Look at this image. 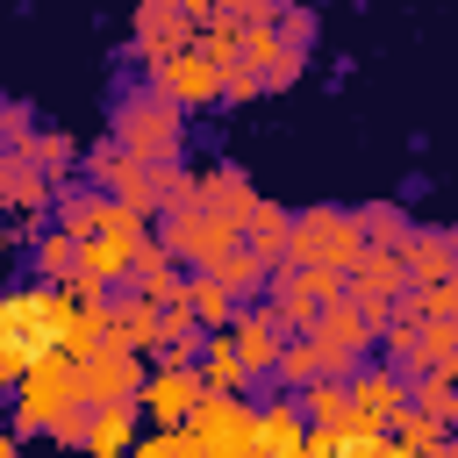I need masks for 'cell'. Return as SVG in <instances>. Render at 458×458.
<instances>
[{
	"mask_svg": "<svg viewBox=\"0 0 458 458\" xmlns=\"http://www.w3.org/2000/svg\"><path fill=\"white\" fill-rule=\"evenodd\" d=\"M107 143H114L129 165L165 172V165H179V150H186V122H179V107H172L165 93L136 86V93L114 100V114H107Z\"/></svg>",
	"mask_w": 458,
	"mask_h": 458,
	"instance_id": "1",
	"label": "cell"
},
{
	"mask_svg": "<svg viewBox=\"0 0 458 458\" xmlns=\"http://www.w3.org/2000/svg\"><path fill=\"white\" fill-rule=\"evenodd\" d=\"M358 229H351V208H329V200H315V208H293L286 215V265L293 272H329V279H344L351 265H358Z\"/></svg>",
	"mask_w": 458,
	"mask_h": 458,
	"instance_id": "2",
	"label": "cell"
},
{
	"mask_svg": "<svg viewBox=\"0 0 458 458\" xmlns=\"http://www.w3.org/2000/svg\"><path fill=\"white\" fill-rule=\"evenodd\" d=\"M64 315H72V293L64 286H14V293H0V336H7V351L21 365H36V358L57 351Z\"/></svg>",
	"mask_w": 458,
	"mask_h": 458,
	"instance_id": "3",
	"label": "cell"
},
{
	"mask_svg": "<svg viewBox=\"0 0 458 458\" xmlns=\"http://www.w3.org/2000/svg\"><path fill=\"white\" fill-rule=\"evenodd\" d=\"M179 444H186L193 458H258V408H250L243 394H208V401L186 415Z\"/></svg>",
	"mask_w": 458,
	"mask_h": 458,
	"instance_id": "4",
	"label": "cell"
},
{
	"mask_svg": "<svg viewBox=\"0 0 458 458\" xmlns=\"http://www.w3.org/2000/svg\"><path fill=\"white\" fill-rule=\"evenodd\" d=\"M64 408H79V372H72V358H36V365H21V379H14V429L7 437H43Z\"/></svg>",
	"mask_w": 458,
	"mask_h": 458,
	"instance_id": "5",
	"label": "cell"
},
{
	"mask_svg": "<svg viewBox=\"0 0 458 458\" xmlns=\"http://www.w3.org/2000/svg\"><path fill=\"white\" fill-rule=\"evenodd\" d=\"M150 236H157V250H165L179 272H215V265L236 250V229L215 222V215H200V208H165Z\"/></svg>",
	"mask_w": 458,
	"mask_h": 458,
	"instance_id": "6",
	"label": "cell"
},
{
	"mask_svg": "<svg viewBox=\"0 0 458 458\" xmlns=\"http://www.w3.org/2000/svg\"><path fill=\"white\" fill-rule=\"evenodd\" d=\"M265 308H272V322H279V336H308L315 329V315L329 308V301H344V279H329V272H293V265H279L272 279H265Z\"/></svg>",
	"mask_w": 458,
	"mask_h": 458,
	"instance_id": "7",
	"label": "cell"
},
{
	"mask_svg": "<svg viewBox=\"0 0 458 458\" xmlns=\"http://www.w3.org/2000/svg\"><path fill=\"white\" fill-rule=\"evenodd\" d=\"M72 372H79V408H129L150 365H143V358H129V351H114V344H100V351H93V358H79Z\"/></svg>",
	"mask_w": 458,
	"mask_h": 458,
	"instance_id": "8",
	"label": "cell"
},
{
	"mask_svg": "<svg viewBox=\"0 0 458 458\" xmlns=\"http://www.w3.org/2000/svg\"><path fill=\"white\" fill-rule=\"evenodd\" d=\"M150 93H165L179 114H186V107H215V100H222V72L186 43V50H172V57L150 64Z\"/></svg>",
	"mask_w": 458,
	"mask_h": 458,
	"instance_id": "9",
	"label": "cell"
},
{
	"mask_svg": "<svg viewBox=\"0 0 458 458\" xmlns=\"http://www.w3.org/2000/svg\"><path fill=\"white\" fill-rule=\"evenodd\" d=\"M229 351H236V365H243V379H272V358H279V322H272V308L265 301H250V308H236L229 315Z\"/></svg>",
	"mask_w": 458,
	"mask_h": 458,
	"instance_id": "10",
	"label": "cell"
},
{
	"mask_svg": "<svg viewBox=\"0 0 458 458\" xmlns=\"http://www.w3.org/2000/svg\"><path fill=\"white\" fill-rule=\"evenodd\" d=\"M200 401H208V394H200V379H193V372H165V365H150L129 408H143L157 429H186V415H193Z\"/></svg>",
	"mask_w": 458,
	"mask_h": 458,
	"instance_id": "11",
	"label": "cell"
},
{
	"mask_svg": "<svg viewBox=\"0 0 458 458\" xmlns=\"http://www.w3.org/2000/svg\"><path fill=\"white\" fill-rule=\"evenodd\" d=\"M344 401H351L358 429H386V422L408 408V379L386 372V365H358V372L344 379Z\"/></svg>",
	"mask_w": 458,
	"mask_h": 458,
	"instance_id": "12",
	"label": "cell"
},
{
	"mask_svg": "<svg viewBox=\"0 0 458 458\" xmlns=\"http://www.w3.org/2000/svg\"><path fill=\"white\" fill-rule=\"evenodd\" d=\"M129 29H136V36H129V57H143V64H157V57H172V50H186V43H193V29H186V7H179V0H143Z\"/></svg>",
	"mask_w": 458,
	"mask_h": 458,
	"instance_id": "13",
	"label": "cell"
},
{
	"mask_svg": "<svg viewBox=\"0 0 458 458\" xmlns=\"http://www.w3.org/2000/svg\"><path fill=\"white\" fill-rule=\"evenodd\" d=\"M129 301H143V308H157V315H179V293H186V272L157 250V236L136 250V265H129Z\"/></svg>",
	"mask_w": 458,
	"mask_h": 458,
	"instance_id": "14",
	"label": "cell"
},
{
	"mask_svg": "<svg viewBox=\"0 0 458 458\" xmlns=\"http://www.w3.org/2000/svg\"><path fill=\"white\" fill-rule=\"evenodd\" d=\"M401 272L408 286H429V279H458V236L437 229V222H415L408 243H401Z\"/></svg>",
	"mask_w": 458,
	"mask_h": 458,
	"instance_id": "15",
	"label": "cell"
},
{
	"mask_svg": "<svg viewBox=\"0 0 458 458\" xmlns=\"http://www.w3.org/2000/svg\"><path fill=\"white\" fill-rule=\"evenodd\" d=\"M50 200H57V186H50L21 150H7V157H0V215L36 222V215H50Z\"/></svg>",
	"mask_w": 458,
	"mask_h": 458,
	"instance_id": "16",
	"label": "cell"
},
{
	"mask_svg": "<svg viewBox=\"0 0 458 458\" xmlns=\"http://www.w3.org/2000/svg\"><path fill=\"white\" fill-rule=\"evenodd\" d=\"M236 243H243L265 272H279V265H286V208L258 193V200H250V215H243V229H236Z\"/></svg>",
	"mask_w": 458,
	"mask_h": 458,
	"instance_id": "17",
	"label": "cell"
},
{
	"mask_svg": "<svg viewBox=\"0 0 458 458\" xmlns=\"http://www.w3.org/2000/svg\"><path fill=\"white\" fill-rule=\"evenodd\" d=\"M157 322H165L157 308H143V301H129V293H122V301L107 293V344H114V351H129V358H150V344H157Z\"/></svg>",
	"mask_w": 458,
	"mask_h": 458,
	"instance_id": "18",
	"label": "cell"
},
{
	"mask_svg": "<svg viewBox=\"0 0 458 458\" xmlns=\"http://www.w3.org/2000/svg\"><path fill=\"white\" fill-rule=\"evenodd\" d=\"M293 408H301V422L322 429V437H351V429H358V415H351V401H344V379H315V386H301Z\"/></svg>",
	"mask_w": 458,
	"mask_h": 458,
	"instance_id": "19",
	"label": "cell"
},
{
	"mask_svg": "<svg viewBox=\"0 0 458 458\" xmlns=\"http://www.w3.org/2000/svg\"><path fill=\"white\" fill-rule=\"evenodd\" d=\"M129 444H136V408H86L79 458H129Z\"/></svg>",
	"mask_w": 458,
	"mask_h": 458,
	"instance_id": "20",
	"label": "cell"
},
{
	"mask_svg": "<svg viewBox=\"0 0 458 458\" xmlns=\"http://www.w3.org/2000/svg\"><path fill=\"white\" fill-rule=\"evenodd\" d=\"M351 229H358L365 250H401L415 222H408V208H394V200H365V208H351Z\"/></svg>",
	"mask_w": 458,
	"mask_h": 458,
	"instance_id": "21",
	"label": "cell"
},
{
	"mask_svg": "<svg viewBox=\"0 0 458 458\" xmlns=\"http://www.w3.org/2000/svg\"><path fill=\"white\" fill-rule=\"evenodd\" d=\"M301 444H308V422L293 401L258 408V458H301Z\"/></svg>",
	"mask_w": 458,
	"mask_h": 458,
	"instance_id": "22",
	"label": "cell"
},
{
	"mask_svg": "<svg viewBox=\"0 0 458 458\" xmlns=\"http://www.w3.org/2000/svg\"><path fill=\"white\" fill-rule=\"evenodd\" d=\"M200 344H208V329H200L193 315H165V322H157V344H150V358H157L165 372H193Z\"/></svg>",
	"mask_w": 458,
	"mask_h": 458,
	"instance_id": "23",
	"label": "cell"
},
{
	"mask_svg": "<svg viewBox=\"0 0 458 458\" xmlns=\"http://www.w3.org/2000/svg\"><path fill=\"white\" fill-rule=\"evenodd\" d=\"M50 208H57V236H72V243L100 236V222H107V193H93V186H72V193H57Z\"/></svg>",
	"mask_w": 458,
	"mask_h": 458,
	"instance_id": "24",
	"label": "cell"
},
{
	"mask_svg": "<svg viewBox=\"0 0 458 458\" xmlns=\"http://www.w3.org/2000/svg\"><path fill=\"white\" fill-rule=\"evenodd\" d=\"M179 315H193L208 336L215 329H229V315H236V301L215 286V272H186V293H179Z\"/></svg>",
	"mask_w": 458,
	"mask_h": 458,
	"instance_id": "25",
	"label": "cell"
},
{
	"mask_svg": "<svg viewBox=\"0 0 458 458\" xmlns=\"http://www.w3.org/2000/svg\"><path fill=\"white\" fill-rule=\"evenodd\" d=\"M79 150H86V143H79V136H72V129H36V136H29V150H21V157H29V165H36V172H43V179H50V186H57V179H64V172H72V165H79Z\"/></svg>",
	"mask_w": 458,
	"mask_h": 458,
	"instance_id": "26",
	"label": "cell"
},
{
	"mask_svg": "<svg viewBox=\"0 0 458 458\" xmlns=\"http://www.w3.org/2000/svg\"><path fill=\"white\" fill-rule=\"evenodd\" d=\"M386 444H394L401 458H429L437 444H451V429H444V422H429L422 408H401V415L386 422Z\"/></svg>",
	"mask_w": 458,
	"mask_h": 458,
	"instance_id": "27",
	"label": "cell"
},
{
	"mask_svg": "<svg viewBox=\"0 0 458 458\" xmlns=\"http://www.w3.org/2000/svg\"><path fill=\"white\" fill-rule=\"evenodd\" d=\"M265 279H272V272H265V265H258V258H250L243 243H236V250H229V258L215 265V286H222V293H229L236 308H250V301L265 293Z\"/></svg>",
	"mask_w": 458,
	"mask_h": 458,
	"instance_id": "28",
	"label": "cell"
},
{
	"mask_svg": "<svg viewBox=\"0 0 458 458\" xmlns=\"http://www.w3.org/2000/svg\"><path fill=\"white\" fill-rule=\"evenodd\" d=\"M272 379H279V394H286V401H293L301 386H315V379H322V358H315V344H308V336L279 344V358H272Z\"/></svg>",
	"mask_w": 458,
	"mask_h": 458,
	"instance_id": "29",
	"label": "cell"
},
{
	"mask_svg": "<svg viewBox=\"0 0 458 458\" xmlns=\"http://www.w3.org/2000/svg\"><path fill=\"white\" fill-rule=\"evenodd\" d=\"M401 315H415V322H458V279L408 286V293H401Z\"/></svg>",
	"mask_w": 458,
	"mask_h": 458,
	"instance_id": "30",
	"label": "cell"
},
{
	"mask_svg": "<svg viewBox=\"0 0 458 458\" xmlns=\"http://www.w3.org/2000/svg\"><path fill=\"white\" fill-rule=\"evenodd\" d=\"M36 272H43V286H72L79 279V243L57 236V229H43L36 236Z\"/></svg>",
	"mask_w": 458,
	"mask_h": 458,
	"instance_id": "31",
	"label": "cell"
},
{
	"mask_svg": "<svg viewBox=\"0 0 458 458\" xmlns=\"http://www.w3.org/2000/svg\"><path fill=\"white\" fill-rule=\"evenodd\" d=\"M315 7H279V21H272V36H279V50H293V57H308L315 50Z\"/></svg>",
	"mask_w": 458,
	"mask_h": 458,
	"instance_id": "32",
	"label": "cell"
},
{
	"mask_svg": "<svg viewBox=\"0 0 458 458\" xmlns=\"http://www.w3.org/2000/svg\"><path fill=\"white\" fill-rule=\"evenodd\" d=\"M29 136H36V107L29 100H0V157L29 150Z\"/></svg>",
	"mask_w": 458,
	"mask_h": 458,
	"instance_id": "33",
	"label": "cell"
},
{
	"mask_svg": "<svg viewBox=\"0 0 458 458\" xmlns=\"http://www.w3.org/2000/svg\"><path fill=\"white\" fill-rule=\"evenodd\" d=\"M215 72H222V93H229V100H258V93H265V79H258L243 57H229V64H215Z\"/></svg>",
	"mask_w": 458,
	"mask_h": 458,
	"instance_id": "34",
	"label": "cell"
},
{
	"mask_svg": "<svg viewBox=\"0 0 458 458\" xmlns=\"http://www.w3.org/2000/svg\"><path fill=\"white\" fill-rule=\"evenodd\" d=\"M336 451H344V458H401V451L386 444V429H351V437H336Z\"/></svg>",
	"mask_w": 458,
	"mask_h": 458,
	"instance_id": "35",
	"label": "cell"
},
{
	"mask_svg": "<svg viewBox=\"0 0 458 458\" xmlns=\"http://www.w3.org/2000/svg\"><path fill=\"white\" fill-rule=\"evenodd\" d=\"M79 429H86V408H64V415H57L43 437H50V444H64V451H79Z\"/></svg>",
	"mask_w": 458,
	"mask_h": 458,
	"instance_id": "36",
	"label": "cell"
},
{
	"mask_svg": "<svg viewBox=\"0 0 458 458\" xmlns=\"http://www.w3.org/2000/svg\"><path fill=\"white\" fill-rule=\"evenodd\" d=\"M301 72H308V57H293V50H279V57H272V72H265V86H293Z\"/></svg>",
	"mask_w": 458,
	"mask_h": 458,
	"instance_id": "37",
	"label": "cell"
},
{
	"mask_svg": "<svg viewBox=\"0 0 458 458\" xmlns=\"http://www.w3.org/2000/svg\"><path fill=\"white\" fill-rule=\"evenodd\" d=\"M14 379H21V358H14L7 336H0V394H14Z\"/></svg>",
	"mask_w": 458,
	"mask_h": 458,
	"instance_id": "38",
	"label": "cell"
},
{
	"mask_svg": "<svg viewBox=\"0 0 458 458\" xmlns=\"http://www.w3.org/2000/svg\"><path fill=\"white\" fill-rule=\"evenodd\" d=\"M301 458H344V451H336V437H322V429H308V444H301Z\"/></svg>",
	"mask_w": 458,
	"mask_h": 458,
	"instance_id": "39",
	"label": "cell"
},
{
	"mask_svg": "<svg viewBox=\"0 0 458 458\" xmlns=\"http://www.w3.org/2000/svg\"><path fill=\"white\" fill-rule=\"evenodd\" d=\"M0 458H21V444H14V437H7V429H0Z\"/></svg>",
	"mask_w": 458,
	"mask_h": 458,
	"instance_id": "40",
	"label": "cell"
},
{
	"mask_svg": "<svg viewBox=\"0 0 458 458\" xmlns=\"http://www.w3.org/2000/svg\"><path fill=\"white\" fill-rule=\"evenodd\" d=\"M0 258H7V222H0Z\"/></svg>",
	"mask_w": 458,
	"mask_h": 458,
	"instance_id": "41",
	"label": "cell"
}]
</instances>
